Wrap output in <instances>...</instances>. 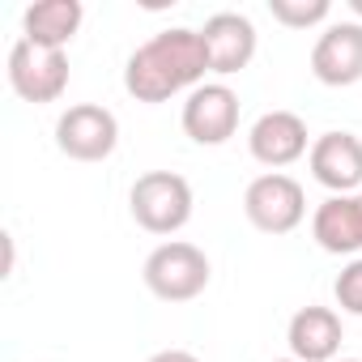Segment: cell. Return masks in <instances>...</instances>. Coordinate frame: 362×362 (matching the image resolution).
Instances as JSON below:
<instances>
[{
    "label": "cell",
    "mask_w": 362,
    "mask_h": 362,
    "mask_svg": "<svg viewBox=\"0 0 362 362\" xmlns=\"http://www.w3.org/2000/svg\"><path fill=\"white\" fill-rule=\"evenodd\" d=\"M205 73H209V56H205L201 30L175 26V30L153 35L149 43H141L128 56L124 90L136 103H166L179 90L192 94L197 86H205Z\"/></svg>",
    "instance_id": "1"
},
{
    "label": "cell",
    "mask_w": 362,
    "mask_h": 362,
    "mask_svg": "<svg viewBox=\"0 0 362 362\" xmlns=\"http://www.w3.org/2000/svg\"><path fill=\"white\" fill-rule=\"evenodd\" d=\"M141 277H145V290L162 303H192V298L205 294L214 269H209V256L197 243L166 239L145 256Z\"/></svg>",
    "instance_id": "2"
},
{
    "label": "cell",
    "mask_w": 362,
    "mask_h": 362,
    "mask_svg": "<svg viewBox=\"0 0 362 362\" xmlns=\"http://www.w3.org/2000/svg\"><path fill=\"white\" fill-rule=\"evenodd\" d=\"M192 184L175 170H145L128 192L132 222L149 235H179L192 222Z\"/></svg>",
    "instance_id": "3"
},
{
    "label": "cell",
    "mask_w": 362,
    "mask_h": 362,
    "mask_svg": "<svg viewBox=\"0 0 362 362\" xmlns=\"http://www.w3.org/2000/svg\"><path fill=\"white\" fill-rule=\"evenodd\" d=\"M243 214L260 235H290L307 218V192H303L298 179H290L281 170H269V175H256L247 184Z\"/></svg>",
    "instance_id": "4"
},
{
    "label": "cell",
    "mask_w": 362,
    "mask_h": 362,
    "mask_svg": "<svg viewBox=\"0 0 362 362\" xmlns=\"http://www.w3.org/2000/svg\"><path fill=\"white\" fill-rule=\"evenodd\" d=\"M9 86L22 103H35V107L60 103L69 90V56L18 39L9 47Z\"/></svg>",
    "instance_id": "5"
},
{
    "label": "cell",
    "mask_w": 362,
    "mask_h": 362,
    "mask_svg": "<svg viewBox=\"0 0 362 362\" xmlns=\"http://www.w3.org/2000/svg\"><path fill=\"white\" fill-rule=\"evenodd\" d=\"M56 145L73 162H103L119 145V119L98 103H77L56 119Z\"/></svg>",
    "instance_id": "6"
},
{
    "label": "cell",
    "mask_w": 362,
    "mask_h": 362,
    "mask_svg": "<svg viewBox=\"0 0 362 362\" xmlns=\"http://www.w3.org/2000/svg\"><path fill=\"white\" fill-rule=\"evenodd\" d=\"M179 124L197 145H226L239 132V94L226 81H205L184 98Z\"/></svg>",
    "instance_id": "7"
},
{
    "label": "cell",
    "mask_w": 362,
    "mask_h": 362,
    "mask_svg": "<svg viewBox=\"0 0 362 362\" xmlns=\"http://www.w3.org/2000/svg\"><path fill=\"white\" fill-rule=\"evenodd\" d=\"M307 166L311 179L324 184L332 197H354L362 188V141L354 132H324L311 141Z\"/></svg>",
    "instance_id": "8"
},
{
    "label": "cell",
    "mask_w": 362,
    "mask_h": 362,
    "mask_svg": "<svg viewBox=\"0 0 362 362\" xmlns=\"http://www.w3.org/2000/svg\"><path fill=\"white\" fill-rule=\"evenodd\" d=\"M247 149L260 166L281 170L311 153V132H307L303 115H294V111H264L247 132Z\"/></svg>",
    "instance_id": "9"
},
{
    "label": "cell",
    "mask_w": 362,
    "mask_h": 362,
    "mask_svg": "<svg viewBox=\"0 0 362 362\" xmlns=\"http://www.w3.org/2000/svg\"><path fill=\"white\" fill-rule=\"evenodd\" d=\"M311 73L324 86L362 81V22H332L311 47Z\"/></svg>",
    "instance_id": "10"
},
{
    "label": "cell",
    "mask_w": 362,
    "mask_h": 362,
    "mask_svg": "<svg viewBox=\"0 0 362 362\" xmlns=\"http://www.w3.org/2000/svg\"><path fill=\"white\" fill-rule=\"evenodd\" d=\"M201 43H205V56H209V73L230 77V73H243L252 64V56H256V26L243 13H214L201 26Z\"/></svg>",
    "instance_id": "11"
},
{
    "label": "cell",
    "mask_w": 362,
    "mask_h": 362,
    "mask_svg": "<svg viewBox=\"0 0 362 362\" xmlns=\"http://www.w3.org/2000/svg\"><path fill=\"white\" fill-rule=\"evenodd\" d=\"M286 341H290V358H298V362H337L345 328H341V315L332 307L311 303V307H298L290 315Z\"/></svg>",
    "instance_id": "12"
},
{
    "label": "cell",
    "mask_w": 362,
    "mask_h": 362,
    "mask_svg": "<svg viewBox=\"0 0 362 362\" xmlns=\"http://www.w3.org/2000/svg\"><path fill=\"white\" fill-rule=\"evenodd\" d=\"M311 239L328 256H358L362 252V201L354 197H328L311 214Z\"/></svg>",
    "instance_id": "13"
},
{
    "label": "cell",
    "mask_w": 362,
    "mask_h": 362,
    "mask_svg": "<svg viewBox=\"0 0 362 362\" xmlns=\"http://www.w3.org/2000/svg\"><path fill=\"white\" fill-rule=\"evenodd\" d=\"M81 18H86L81 0H39L22 13V39L47 52H64L81 30Z\"/></svg>",
    "instance_id": "14"
},
{
    "label": "cell",
    "mask_w": 362,
    "mask_h": 362,
    "mask_svg": "<svg viewBox=\"0 0 362 362\" xmlns=\"http://www.w3.org/2000/svg\"><path fill=\"white\" fill-rule=\"evenodd\" d=\"M269 13H273V22H281L290 30H307V26L328 22L332 5L328 0H269Z\"/></svg>",
    "instance_id": "15"
},
{
    "label": "cell",
    "mask_w": 362,
    "mask_h": 362,
    "mask_svg": "<svg viewBox=\"0 0 362 362\" xmlns=\"http://www.w3.org/2000/svg\"><path fill=\"white\" fill-rule=\"evenodd\" d=\"M332 294H337V307H341L345 315H362V256H354V260L337 273Z\"/></svg>",
    "instance_id": "16"
},
{
    "label": "cell",
    "mask_w": 362,
    "mask_h": 362,
    "mask_svg": "<svg viewBox=\"0 0 362 362\" xmlns=\"http://www.w3.org/2000/svg\"><path fill=\"white\" fill-rule=\"evenodd\" d=\"M145 362H201V358L188 354V349H158V354H149Z\"/></svg>",
    "instance_id": "17"
},
{
    "label": "cell",
    "mask_w": 362,
    "mask_h": 362,
    "mask_svg": "<svg viewBox=\"0 0 362 362\" xmlns=\"http://www.w3.org/2000/svg\"><path fill=\"white\" fill-rule=\"evenodd\" d=\"M349 9H354V13H358V18H362V0H349Z\"/></svg>",
    "instance_id": "18"
},
{
    "label": "cell",
    "mask_w": 362,
    "mask_h": 362,
    "mask_svg": "<svg viewBox=\"0 0 362 362\" xmlns=\"http://www.w3.org/2000/svg\"><path fill=\"white\" fill-rule=\"evenodd\" d=\"M273 362H298V358H273Z\"/></svg>",
    "instance_id": "19"
},
{
    "label": "cell",
    "mask_w": 362,
    "mask_h": 362,
    "mask_svg": "<svg viewBox=\"0 0 362 362\" xmlns=\"http://www.w3.org/2000/svg\"><path fill=\"white\" fill-rule=\"evenodd\" d=\"M337 362H362V358H337Z\"/></svg>",
    "instance_id": "20"
},
{
    "label": "cell",
    "mask_w": 362,
    "mask_h": 362,
    "mask_svg": "<svg viewBox=\"0 0 362 362\" xmlns=\"http://www.w3.org/2000/svg\"><path fill=\"white\" fill-rule=\"evenodd\" d=\"M358 201H362V192H358Z\"/></svg>",
    "instance_id": "21"
}]
</instances>
